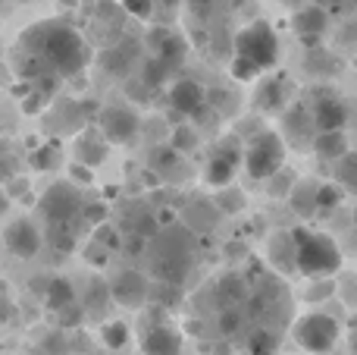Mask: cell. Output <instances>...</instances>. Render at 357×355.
Returning a JSON list of instances; mask_svg holds the SVG:
<instances>
[{
    "instance_id": "cell-13",
    "label": "cell",
    "mask_w": 357,
    "mask_h": 355,
    "mask_svg": "<svg viewBox=\"0 0 357 355\" xmlns=\"http://www.w3.org/2000/svg\"><path fill=\"white\" fill-rule=\"evenodd\" d=\"M310 117H314L317 132H345L348 107H345V101H342V98H335V94L323 92V94H317Z\"/></svg>"
},
{
    "instance_id": "cell-30",
    "label": "cell",
    "mask_w": 357,
    "mask_h": 355,
    "mask_svg": "<svg viewBox=\"0 0 357 355\" xmlns=\"http://www.w3.org/2000/svg\"><path fill=\"white\" fill-rule=\"evenodd\" d=\"M285 126H289V132L298 138V142H304L307 138V129L314 126V117H307V110L304 107H295V110L285 113ZM317 129V126H314Z\"/></svg>"
},
{
    "instance_id": "cell-50",
    "label": "cell",
    "mask_w": 357,
    "mask_h": 355,
    "mask_svg": "<svg viewBox=\"0 0 357 355\" xmlns=\"http://www.w3.org/2000/svg\"><path fill=\"white\" fill-rule=\"evenodd\" d=\"M339 0H317V6H323V10H329V6H335Z\"/></svg>"
},
{
    "instance_id": "cell-42",
    "label": "cell",
    "mask_w": 357,
    "mask_h": 355,
    "mask_svg": "<svg viewBox=\"0 0 357 355\" xmlns=\"http://www.w3.org/2000/svg\"><path fill=\"white\" fill-rule=\"evenodd\" d=\"M126 94H129V98H148V94H151V88L148 85H144V79H142V75H138V79H129V82H126Z\"/></svg>"
},
{
    "instance_id": "cell-17",
    "label": "cell",
    "mask_w": 357,
    "mask_h": 355,
    "mask_svg": "<svg viewBox=\"0 0 357 355\" xmlns=\"http://www.w3.org/2000/svg\"><path fill=\"white\" fill-rule=\"evenodd\" d=\"M285 101H289V94H285L282 75H266V79H260L257 88H254V107H257L260 113H282Z\"/></svg>"
},
{
    "instance_id": "cell-24",
    "label": "cell",
    "mask_w": 357,
    "mask_h": 355,
    "mask_svg": "<svg viewBox=\"0 0 357 355\" xmlns=\"http://www.w3.org/2000/svg\"><path fill=\"white\" fill-rule=\"evenodd\" d=\"M314 151H317V157H323V161L339 164L351 148H348L345 132H317L314 136Z\"/></svg>"
},
{
    "instance_id": "cell-2",
    "label": "cell",
    "mask_w": 357,
    "mask_h": 355,
    "mask_svg": "<svg viewBox=\"0 0 357 355\" xmlns=\"http://www.w3.org/2000/svg\"><path fill=\"white\" fill-rule=\"evenodd\" d=\"M148 268L154 283H176L188 277L195 268V233L185 224L160 226L154 239H148Z\"/></svg>"
},
{
    "instance_id": "cell-11",
    "label": "cell",
    "mask_w": 357,
    "mask_h": 355,
    "mask_svg": "<svg viewBox=\"0 0 357 355\" xmlns=\"http://www.w3.org/2000/svg\"><path fill=\"white\" fill-rule=\"evenodd\" d=\"M41 230H38L31 220H13L10 226L3 230V245L13 252L16 258H35L38 252H41Z\"/></svg>"
},
{
    "instance_id": "cell-6",
    "label": "cell",
    "mask_w": 357,
    "mask_h": 355,
    "mask_svg": "<svg viewBox=\"0 0 357 355\" xmlns=\"http://www.w3.org/2000/svg\"><path fill=\"white\" fill-rule=\"evenodd\" d=\"M291 337H295V343L301 346L304 352L326 355V352L335 349V343H339L342 324L329 312H307V314H301V318H295Z\"/></svg>"
},
{
    "instance_id": "cell-8",
    "label": "cell",
    "mask_w": 357,
    "mask_h": 355,
    "mask_svg": "<svg viewBox=\"0 0 357 355\" xmlns=\"http://www.w3.org/2000/svg\"><path fill=\"white\" fill-rule=\"evenodd\" d=\"M38 208H41L44 220H47L50 226H66L75 214L85 211V198H82V189L75 186V182L60 180L41 195V205Z\"/></svg>"
},
{
    "instance_id": "cell-49",
    "label": "cell",
    "mask_w": 357,
    "mask_h": 355,
    "mask_svg": "<svg viewBox=\"0 0 357 355\" xmlns=\"http://www.w3.org/2000/svg\"><path fill=\"white\" fill-rule=\"evenodd\" d=\"M213 355H232V349H229V343H216Z\"/></svg>"
},
{
    "instance_id": "cell-36",
    "label": "cell",
    "mask_w": 357,
    "mask_h": 355,
    "mask_svg": "<svg viewBox=\"0 0 357 355\" xmlns=\"http://www.w3.org/2000/svg\"><path fill=\"white\" fill-rule=\"evenodd\" d=\"M82 318H88L85 314V305L82 302H73L69 308H63L60 314H56V321H60V327H79Z\"/></svg>"
},
{
    "instance_id": "cell-46",
    "label": "cell",
    "mask_w": 357,
    "mask_h": 355,
    "mask_svg": "<svg viewBox=\"0 0 357 355\" xmlns=\"http://www.w3.org/2000/svg\"><path fill=\"white\" fill-rule=\"evenodd\" d=\"M191 13H197V16H207L210 10H213V0H188Z\"/></svg>"
},
{
    "instance_id": "cell-48",
    "label": "cell",
    "mask_w": 357,
    "mask_h": 355,
    "mask_svg": "<svg viewBox=\"0 0 357 355\" xmlns=\"http://www.w3.org/2000/svg\"><path fill=\"white\" fill-rule=\"evenodd\" d=\"M6 208H10V195H6V192H0V217H3V214H6Z\"/></svg>"
},
{
    "instance_id": "cell-10",
    "label": "cell",
    "mask_w": 357,
    "mask_h": 355,
    "mask_svg": "<svg viewBox=\"0 0 357 355\" xmlns=\"http://www.w3.org/2000/svg\"><path fill=\"white\" fill-rule=\"evenodd\" d=\"M151 287L154 283L148 280L144 270H135V268H126L119 274L110 277V293H113V302L119 308H142L151 302Z\"/></svg>"
},
{
    "instance_id": "cell-38",
    "label": "cell",
    "mask_w": 357,
    "mask_h": 355,
    "mask_svg": "<svg viewBox=\"0 0 357 355\" xmlns=\"http://www.w3.org/2000/svg\"><path fill=\"white\" fill-rule=\"evenodd\" d=\"M82 217H85L88 224H94V226H104V220H107V205H104V201H88L85 211H82Z\"/></svg>"
},
{
    "instance_id": "cell-31",
    "label": "cell",
    "mask_w": 357,
    "mask_h": 355,
    "mask_svg": "<svg viewBox=\"0 0 357 355\" xmlns=\"http://www.w3.org/2000/svg\"><path fill=\"white\" fill-rule=\"evenodd\" d=\"M216 208H220V214H238L245 208V192H238L235 186L220 189L216 192Z\"/></svg>"
},
{
    "instance_id": "cell-27",
    "label": "cell",
    "mask_w": 357,
    "mask_h": 355,
    "mask_svg": "<svg viewBox=\"0 0 357 355\" xmlns=\"http://www.w3.org/2000/svg\"><path fill=\"white\" fill-rule=\"evenodd\" d=\"M100 340H104L107 349L119 352L129 343V324H123V321H107V324L100 327Z\"/></svg>"
},
{
    "instance_id": "cell-5",
    "label": "cell",
    "mask_w": 357,
    "mask_h": 355,
    "mask_svg": "<svg viewBox=\"0 0 357 355\" xmlns=\"http://www.w3.org/2000/svg\"><path fill=\"white\" fill-rule=\"evenodd\" d=\"M232 50H235V57H245L260 73H266V69H273L279 60V35L273 31L270 22L257 19V22L245 25V29L232 38Z\"/></svg>"
},
{
    "instance_id": "cell-45",
    "label": "cell",
    "mask_w": 357,
    "mask_h": 355,
    "mask_svg": "<svg viewBox=\"0 0 357 355\" xmlns=\"http://www.w3.org/2000/svg\"><path fill=\"white\" fill-rule=\"evenodd\" d=\"M342 299H345V305H351L357 312V280H345V287H342Z\"/></svg>"
},
{
    "instance_id": "cell-16",
    "label": "cell",
    "mask_w": 357,
    "mask_h": 355,
    "mask_svg": "<svg viewBox=\"0 0 357 355\" xmlns=\"http://www.w3.org/2000/svg\"><path fill=\"white\" fill-rule=\"evenodd\" d=\"M73 151H75V161L94 170V167H100V164L107 161V154H110V142L104 138V132L100 129H85L79 138H75Z\"/></svg>"
},
{
    "instance_id": "cell-18",
    "label": "cell",
    "mask_w": 357,
    "mask_h": 355,
    "mask_svg": "<svg viewBox=\"0 0 357 355\" xmlns=\"http://www.w3.org/2000/svg\"><path fill=\"white\" fill-rule=\"evenodd\" d=\"M266 261L276 274H298V255H295V236L291 233H276L266 242Z\"/></svg>"
},
{
    "instance_id": "cell-4",
    "label": "cell",
    "mask_w": 357,
    "mask_h": 355,
    "mask_svg": "<svg viewBox=\"0 0 357 355\" xmlns=\"http://www.w3.org/2000/svg\"><path fill=\"white\" fill-rule=\"evenodd\" d=\"M285 167V138L276 129H260L251 142H245V173L251 180H273Z\"/></svg>"
},
{
    "instance_id": "cell-29",
    "label": "cell",
    "mask_w": 357,
    "mask_h": 355,
    "mask_svg": "<svg viewBox=\"0 0 357 355\" xmlns=\"http://www.w3.org/2000/svg\"><path fill=\"white\" fill-rule=\"evenodd\" d=\"M295 186H298V180L289 167H282L273 180H266V192H270L273 198H289V195L295 192Z\"/></svg>"
},
{
    "instance_id": "cell-51",
    "label": "cell",
    "mask_w": 357,
    "mask_h": 355,
    "mask_svg": "<svg viewBox=\"0 0 357 355\" xmlns=\"http://www.w3.org/2000/svg\"><path fill=\"white\" fill-rule=\"evenodd\" d=\"M351 331H354V337H357V312L351 314Z\"/></svg>"
},
{
    "instance_id": "cell-52",
    "label": "cell",
    "mask_w": 357,
    "mask_h": 355,
    "mask_svg": "<svg viewBox=\"0 0 357 355\" xmlns=\"http://www.w3.org/2000/svg\"><path fill=\"white\" fill-rule=\"evenodd\" d=\"M351 355H357V337H354V343H351Z\"/></svg>"
},
{
    "instance_id": "cell-33",
    "label": "cell",
    "mask_w": 357,
    "mask_h": 355,
    "mask_svg": "<svg viewBox=\"0 0 357 355\" xmlns=\"http://www.w3.org/2000/svg\"><path fill=\"white\" fill-rule=\"evenodd\" d=\"M333 296H335V280H333V277H323V280H310L304 299L317 305V302H326V299H333Z\"/></svg>"
},
{
    "instance_id": "cell-44",
    "label": "cell",
    "mask_w": 357,
    "mask_h": 355,
    "mask_svg": "<svg viewBox=\"0 0 357 355\" xmlns=\"http://www.w3.org/2000/svg\"><path fill=\"white\" fill-rule=\"evenodd\" d=\"M123 6H126L129 13H135L138 19H148V16H151V0H126Z\"/></svg>"
},
{
    "instance_id": "cell-23",
    "label": "cell",
    "mask_w": 357,
    "mask_h": 355,
    "mask_svg": "<svg viewBox=\"0 0 357 355\" xmlns=\"http://www.w3.org/2000/svg\"><path fill=\"white\" fill-rule=\"evenodd\" d=\"M317 192H320V182H307V180H298L295 192L289 195V205L291 211L298 214V217H314L317 211H320V205H317Z\"/></svg>"
},
{
    "instance_id": "cell-37",
    "label": "cell",
    "mask_w": 357,
    "mask_h": 355,
    "mask_svg": "<svg viewBox=\"0 0 357 355\" xmlns=\"http://www.w3.org/2000/svg\"><path fill=\"white\" fill-rule=\"evenodd\" d=\"M31 167L35 170H54L56 167V148H50V145L38 148L35 154H31Z\"/></svg>"
},
{
    "instance_id": "cell-40",
    "label": "cell",
    "mask_w": 357,
    "mask_h": 355,
    "mask_svg": "<svg viewBox=\"0 0 357 355\" xmlns=\"http://www.w3.org/2000/svg\"><path fill=\"white\" fill-rule=\"evenodd\" d=\"M47 98H50V94H44V92H38V88H35V92H31L29 98H25L22 110H25V113H38L44 104H47Z\"/></svg>"
},
{
    "instance_id": "cell-12",
    "label": "cell",
    "mask_w": 357,
    "mask_h": 355,
    "mask_svg": "<svg viewBox=\"0 0 357 355\" xmlns=\"http://www.w3.org/2000/svg\"><path fill=\"white\" fill-rule=\"evenodd\" d=\"M210 296H213L216 314H220L229 312V308H245L248 299H251V289L238 274H220L213 280V287H210Z\"/></svg>"
},
{
    "instance_id": "cell-43",
    "label": "cell",
    "mask_w": 357,
    "mask_h": 355,
    "mask_svg": "<svg viewBox=\"0 0 357 355\" xmlns=\"http://www.w3.org/2000/svg\"><path fill=\"white\" fill-rule=\"evenodd\" d=\"M50 242H54L60 252H66V249H73V233H66V226H54V236H50Z\"/></svg>"
},
{
    "instance_id": "cell-34",
    "label": "cell",
    "mask_w": 357,
    "mask_h": 355,
    "mask_svg": "<svg viewBox=\"0 0 357 355\" xmlns=\"http://www.w3.org/2000/svg\"><path fill=\"white\" fill-rule=\"evenodd\" d=\"M195 145H197L195 126H176L173 136H169V148H173V151H191Z\"/></svg>"
},
{
    "instance_id": "cell-1",
    "label": "cell",
    "mask_w": 357,
    "mask_h": 355,
    "mask_svg": "<svg viewBox=\"0 0 357 355\" xmlns=\"http://www.w3.org/2000/svg\"><path fill=\"white\" fill-rule=\"evenodd\" d=\"M91 66V48L85 35L66 19H41L19 35L16 69L22 79H31L35 88L47 82L73 79Z\"/></svg>"
},
{
    "instance_id": "cell-9",
    "label": "cell",
    "mask_w": 357,
    "mask_h": 355,
    "mask_svg": "<svg viewBox=\"0 0 357 355\" xmlns=\"http://www.w3.org/2000/svg\"><path fill=\"white\" fill-rule=\"evenodd\" d=\"M98 129L110 145H132L142 132V119L129 104H107L98 117Z\"/></svg>"
},
{
    "instance_id": "cell-25",
    "label": "cell",
    "mask_w": 357,
    "mask_h": 355,
    "mask_svg": "<svg viewBox=\"0 0 357 355\" xmlns=\"http://www.w3.org/2000/svg\"><path fill=\"white\" fill-rule=\"evenodd\" d=\"M335 182H339L348 195H357V151H348V154L335 164Z\"/></svg>"
},
{
    "instance_id": "cell-7",
    "label": "cell",
    "mask_w": 357,
    "mask_h": 355,
    "mask_svg": "<svg viewBox=\"0 0 357 355\" xmlns=\"http://www.w3.org/2000/svg\"><path fill=\"white\" fill-rule=\"evenodd\" d=\"M245 167V142H241L238 136H226L222 142H216L213 154H210L207 167H204V180H207V186H213L216 192L226 186H232L235 173Z\"/></svg>"
},
{
    "instance_id": "cell-14",
    "label": "cell",
    "mask_w": 357,
    "mask_h": 355,
    "mask_svg": "<svg viewBox=\"0 0 357 355\" xmlns=\"http://www.w3.org/2000/svg\"><path fill=\"white\" fill-rule=\"evenodd\" d=\"M182 343H185V337L173 321H163V324L142 333L144 355H182Z\"/></svg>"
},
{
    "instance_id": "cell-28",
    "label": "cell",
    "mask_w": 357,
    "mask_h": 355,
    "mask_svg": "<svg viewBox=\"0 0 357 355\" xmlns=\"http://www.w3.org/2000/svg\"><path fill=\"white\" fill-rule=\"evenodd\" d=\"M245 327V308H229V312H220L216 314V331L220 337H235V333Z\"/></svg>"
},
{
    "instance_id": "cell-22",
    "label": "cell",
    "mask_w": 357,
    "mask_h": 355,
    "mask_svg": "<svg viewBox=\"0 0 357 355\" xmlns=\"http://www.w3.org/2000/svg\"><path fill=\"white\" fill-rule=\"evenodd\" d=\"M73 302H75V289L66 277H50V280L44 283V305L54 314H60L63 308H69Z\"/></svg>"
},
{
    "instance_id": "cell-19",
    "label": "cell",
    "mask_w": 357,
    "mask_h": 355,
    "mask_svg": "<svg viewBox=\"0 0 357 355\" xmlns=\"http://www.w3.org/2000/svg\"><path fill=\"white\" fill-rule=\"evenodd\" d=\"M82 305H85L88 318L104 321L107 312H110V305H116V302H113V293H110V280H104V277L94 274L91 280H88V289H85V299H82Z\"/></svg>"
},
{
    "instance_id": "cell-26",
    "label": "cell",
    "mask_w": 357,
    "mask_h": 355,
    "mask_svg": "<svg viewBox=\"0 0 357 355\" xmlns=\"http://www.w3.org/2000/svg\"><path fill=\"white\" fill-rule=\"evenodd\" d=\"M178 302H182V287H176V283H154V287H151L148 305H157V308H163V312H169Z\"/></svg>"
},
{
    "instance_id": "cell-35",
    "label": "cell",
    "mask_w": 357,
    "mask_h": 355,
    "mask_svg": "<svg viewBox=\"0 0 357 355\" xmlns=\"http://www.w3.org/2000/svg\"><path fill=\"white\" fill-rule=\"evenodd\" d=\"M229 73H232V79H238V82H254L260 75V69L254 66L251 60H245V57H232V63H229Z\"/></svg>"
},
{
    "instance_id": "cell-15",
    "label": "cell",
    "mask_w": 357,
    "mask_h": 355,
    "mask_svg": "<svg viewBox=\"0 0 357 355\" xmlns=\"http://www.w3.org/2000/svg\"><path fill=\"white\" fill-rule=\"evenodd\" d=\"M207 104V92H204L201 82L195 79H176L173 88H169V107L182 117H195V113L204 110Z\"/></svg>"
},
{
    "instance_id": "cell-3",
    "label": "cell",
    "mask_w": 357,
    "mask_h": 355,
    "mask_svg": "<svg viewBox=\"0 0 357 355\" xmlns=\"http://www.w3.org/2000/svg\"><path fill=\"white\" fill-rule=\"evenodd\" d=\"M295 236V255H298V274L307 280H323L342 270V249L329 233L320 230H307L298 226L291 230Z\"/></svg>"
},
{
    "instance_id": "cell-41",
    "label": "cell",
    "mask_w": 357,
    "mask_h": 355,
    "mask_svg": "<svg viewBox=\"0 0 357 355\" xmlns=\"http://www.w3.org/2000/svg\"><path fill=\"white\" fill-rule=\"evenodd\" d=\"M69 173H73V176H75V182H82V186H88V182L94 180V170H91V167H85V164H79V161L69 164Z\"/></svg>"
},
{
    "instance_id": "cell-47",
    "label": "cell",
    "mask_w": 357,
    "mask_h": 355,
    "mask_svg": "<svg viewBox=\"0 0 357 355\" xmlns=\"http://www.w3.org/2000/svg\"><path fill=\"white\" fill-rule=\"evenodd\" d=\"M10 318V302H6V296H3V289H0V324Z\"/></svg>"
},
{
    "instance_id": "cell-20",
    "label": "cell",
    "mask_w": 357,
    "mask_h": 355,
    "mask_svg": "<svg viewBox=\"0 0 357 355\" xmlns=\"http://www.w3.org/2000/svg\"><path fill=\"white\" fill-rule=\"evenodd\" d=\"M291 25H295V31L304 38V41L314 44L317 38H320L323 31H326V25H329V13L323 10V6H317V3H307V6H301V10L295 13Z\"/></svg>"
},
{
    "instance_id": "cell-21",
    "label": "cell",
    "mask_w": 357,
    "mask_h": 355,
    "mask_svg": "<svg viewBox=\"0 0 357 355\" xmlns=\"http://www.w3.org/2000/svg\"><path fill=\"white\" fill-rule=\"evenodd\" d=\"M135 63H138V41H119L100 57V66L113 75H129Z\"/></svg>"
},
{
    "instance_id": "cell-39",
    "label": "cell",
    "mask_w": 357,
    "mask_h": 355,
    "mask_svg": "<svg viewBox=\"0 0 357 355\" xmlns=\"http://www.w3.org/2000/svg\"><path fill=\"white\" fill-rule=\"evenodd\" d=\"M85 261H88V264H98V268H104V264L110 261V252H107L104 242H98V239H94V242L85 249Z\"/></svg>"
},
{
    "instance_id": "cell-32",
    "label": "cell",
    "mask_w": 357,
    "mask_h": 355,
    "mask_svg": "<svg viewBox=\"0 0 357 355\" xmlns=\"http://www.w3.org/2000/svg\"><path fill=\"white\" fill-rule=\"evenodd\" d=\"M342 198H345V189H342L339 182H320V192H317L320 211H335V208L342 205Z\"/></svg>"
},
{
    "instance_id": "cell-54",
    "label": "cell",
    "mask_w": 357,
    "mask_h": 355,
    "mask_svg": "<svg viewBox=\"0 0 357 355\" xmlns=\"http://www.w3.org/2000/svg\"><path fill=\"white\" fill-rule=\"evenodd\" d=\"M354 224H357V208H354Z\"/></svg>"
},
{
    "instance_id": "cell-53",
    "label": "cell",
    "mask_w": 357,
    "mask_h": 355,
    "mask_svg": "<svg viewBox=\"0 0 357 355\" xmlns=\"http://www.w3.org/2000/svg\"><path fill=\"white\" fill-rule=\"evenodd\" d=\"M282 3H289V6H295V3H301V0H282Z\"/></svg>"
}]
</instances>
